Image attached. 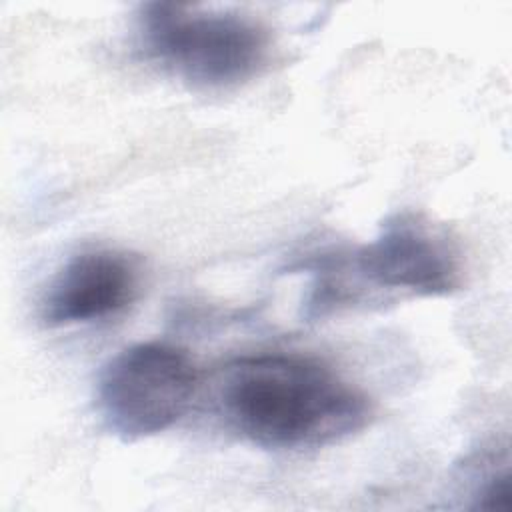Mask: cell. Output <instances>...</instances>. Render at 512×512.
Returning a JSON list of instances; mask_svg holds the SVG:
<instances>
[{"label":"cell","mask_w":512,"mask_h":512,"mask_svg":"<svg viewBox=\"0 0 512 512\" xmlns=\"http://www.w3.org/2000/svg\"><path fill=\"white\" fill-rule=\"evenodd\" d=\"M216 400L228 426L268 450L340 442L372 420L370 398L330 366L300 354H250L216 376Z\"/></svg>","instance_id":"6da1fadb"},{"label":"cell","mask_w":512,"mask_h":512,"mask_svg":"<svg viewBox=\"0 0 512 512\" xmlns=\"http://www.w3.org/2000/svg\"><path fill=\"white\" fill-rule=\"evenodd\" d=\"M358 274L374 286L418 296H446L462 286L464 262L448 232L422 214L388 218L354 256Z\"/></svg>","instance_id":"277c9868"},{"label":"cell","mask_w":512,"mask_h":512,"mask_svg":"<svg viewBox=\"0 0 512 512\" xmlns=\"http://www.w3.org/2000/svg\"><path fill=\"white\" fill-rule=\"evenodd\" d=\"M476 508L490 510V512H510L512 510V478L510 472H496L492 474L486 484L482 486Z\"/></svg>","instance_id":"8992f818"},{"label":"cell","mask_w":512,"mask_h":512,"mask_svg":"<svg viewBox=\"0 0 512 512\" xmlns=\"http://www.w3.org/2000/svg\"><path fill=\"white\" fill-rule=\"evenodd\" d=\"M198 386L200 374L186 350L160 340L138 342L102 368L96 410L110 434L134 442L174 426Z\"/></svg>","instance_id":"3957f363"},{"label":"cell","mask_w":512,"mask_h":512,"mask_svg":"<svg viewBox=\"0 0 512 512\" xmlns=\"http://www.w3.org/2000/svg\"><path fill=\"white\" fill-rule=\"evenodd\" d=\"M140 26L146 52L196 88L240 86L266 66L270 54V32L242 12L150 2Z\"/></svg>","instance_id":"7a4b0ae2"},{"label":"cell","mask_w":512,"mask_h":512,"mask_svg":"<svg viewBox=\"0 0 512 512\" xmlns=\"http://www.w3.org/2000/svg\"><path fill=\"white\" fill-rule=\"evenodd\" d=\"M140 274L132 256L96 248L74 254L48 284L40 316L48 326L104 320L122 312L138 292Z\"/></svg>","instance_id":"5b68a950"}]
</instances>
